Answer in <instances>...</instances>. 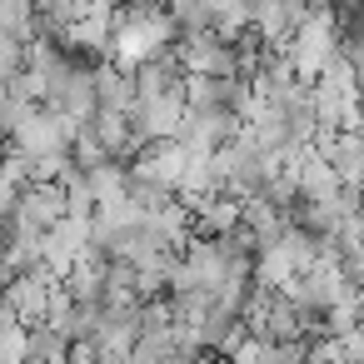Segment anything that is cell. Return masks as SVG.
I'll use <instances>...</instances> for the list:
<instances>
[{"label": "cell", "instance_id": "1", "mask_svg": "<svg viewBox=\"0 0 364 364\" xmlns=\"http://www.w3.org/2000/svg\"><path fill=\"white\" fill-rule=\"evenodd\" d=\"M31 359H70V334L55 329L50 319L31 324Z\"/></svg>", "mask_w": 364, "mask_h": 364}, {"label": "cell", "instance_id": "4", "mask_svg": "<svg viewBox=\"0 0 364 364\" xmlns=\"http://www.w3.org/2000/svg\"><path fill=\"white\" fill-rule=\"evenodd\" d=\"M11 279H16V264H11V255H6V250H0V289H6Z\"/></svg>", "mask_w": 364, "mask_h": 364}, {"label": "cell", "instance_id": "2", "mask_svg": "<svg viewBox=\"0 0 364 364\" xmlns=\"http://www.w3.org/2000/svg\"><path fill=\"white\" fill-rule=\"evenodd\" d=\"M70 155L90 170V165H100V160H115L110 150H105V140L95 135V125H80V135H75V145H70Z\"/></svg>", "mask_w": 364, "mask_h": 364}, {"label": "cell", "instance_id": "3", "mask_svg": "<svg viewBox=\"0 0 364 364\" xmlns=\"http://www.w3.org/2000/svg\"><path fill=\"white\" fill-rule=\"evenodd\" d=\"M0 359H31V324H6L0 329Z\"/></svg>", "mask_w": 364, "mask_h": 364}]
</instances>
